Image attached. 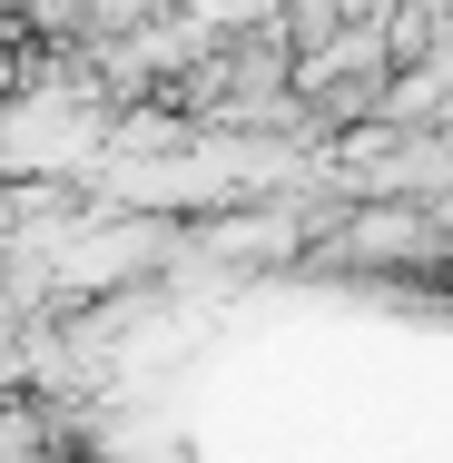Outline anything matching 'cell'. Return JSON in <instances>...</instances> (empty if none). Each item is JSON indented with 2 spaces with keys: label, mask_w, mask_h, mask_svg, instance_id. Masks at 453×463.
<instances>
[{
  "label": "cell",
  "mask_w": 453,
  "mask_h": 463,
  "mask_svg": "<svg viewBox=\"0 0 453 463\" xmlns=\"http://www.w3.org/2000/svg\"><path fill=\"white\" fill-rule=\"evenodd\" d=\"M306 267H345V277H453V197H345V217L306 247Z\"/></svg>",
  "instance_id": "cell-1"
},
{
  "label": "cell",
  "mask_w": 453,
  "mask_h": 463,
  "mask_svg": "<svg viewBox=\"0 0 453 463\" xmlns=\"http://www.w3.org/2000/svg\"><path fill=\"white\" fill-rule=\"evenodd\" d=\"M394 30L384 20H345V30H326V40H306L296 50V90H306V118L326 128V138H345L364 118H384V99H394Z\"/></svg>",
  "instance_id": "cell-2"
}]
</instances>
